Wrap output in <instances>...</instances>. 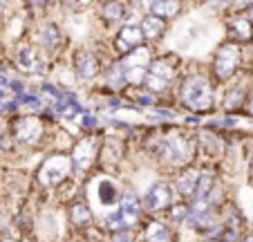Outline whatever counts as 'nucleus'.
<instances>
[{
	"instance_id": "32",
	"label": "nucleus",
	"mask_w": 253,
	"mask_h": 242,
	"mask_svg": "<svg viewBox=\"0 0 253 242\" xmlns=\"http://www.w3.org/2000/svg\"><path fill=\"white\" fill-rule=\"evenodd\" d=\"M0 242H18L16 238H9V236H0Z\"/></svg>"
},
{
	"instance_id": "21",
	"label": "nucleus",
	"mask_w": 253,
	"mask_h": 242,
	"mask_svg": "<svg viewBox=\"0 0 253 242\" xmlns=\"http://www.w3.org/2000/svg\"><path fill=\"white\" fill-rule=\"evenodd\" d=\"M124 155H126V150H124V142H121V139H117V137L103 139V144H101L99 161H101V164H105V168H108V166H117Z\"/></svg>"
},
{
	"instance_id": "10",
	"label": "nucleus",
	"mask_w": 253,
	"mask_h": 242,
	"mask_svg": "<svg viewBox=\"0 0 253 242\" xmlns=\"http://www.w3.org/2000/svg\"><path fill=\"white\" fill-rule=\"evenodd\" d=\"M226 90L220 99V108L222 112L226 114H233V112H242L244 110V103H247V97H249V90H251V76H244L242 70L240 74L235 76L231 83H226Z\"/></svg>"
},
{
	"instance_id": "19",
	"label": "nucleus",
	"mask_w": 253,
	"mask_h": 242,
	"mask_svg": "<svg viewBox=\"0 0 253 242\" xmlns=\"http://www.w3.org/2000/svg\"><path fill=\"white\" fill-rule=\"evenodd\" d=\"M121 189L119 184H117L112 177H101L99 182H96V202H99L101 206H108V209H115L117 204H119L121 199Z\"/></svg>"
},
{
	"instance_id": "3",
	"label": "nucleus",
	"mask_w": 253,
	"mask_h": 242,
	"mask_svg": "<svg viewBox=\"0 0 253 242\" xmlns=\"http://www.w3.org/2000/svg\"><path fill=\"white\" fill-rule=\"evenodd\" d=\"M177 81H179V61L175 56H155L146 72L143 88L164 97L172 90Z\"/></svg>"
},
{
	"instance_id": "14",
	"label": "nucleus",
	"mask_w": 253,
	"mask_h": 242,
	"mask_svg": "<svg viewBox=\"0 0 253 242\" xmlns=\"http://www.w3.org/2000/svg\"><path fill=\"white\" fill-rule=\"evenodd\" d=\"M43 52L36 48V43H18L14 49V65L23 74H34V72L43 70Z\"/></svg>"
},
{
	"instance_id": "24",
	"label": "nucleus",
	"mask_w": 253,
	"mask_h": 242,
	"mask_svg": "<svg viewBox=\"0 0 253 242\" xmlns=\"http://www.w3.org/2000/svg\"><path fill=\"white\" fill-rule=\"evenodd\" d=\"M182 11H184V0H153V5H150V14L159 16V18L168 20V23L179 18Z\"/></svg>"
},
{
	"instance_id": "34",
	"label": "nucleus",
	"mask_w": 253,
	"mask_h": 242,
	"mask_svg": "<svg viewBox=\"0 0 253 242\" xmlns=\"http://www.w3.org/2000/svg\"><path fill=\"white\" fill-rule=\"evenodd\" d=\"M247 16H249V18H251V23H253V5L247 9Z\"/></svg>"
},
{
	"instance_id": "18",
	"label": "nucleus",
	"mask_w": 253,
	"mask_h": 242,
	"mask_svg": "<svg viewBox=\"0 0 253 242\" xmlns=\"http://www.w3.org/2000/svg\"><path fill=\"white\" fill-rule=\"evenodd\" d=\"M215 191H217V177L211 171H200V177H197L195 191L191 195V202H209V204H215Z\"/></svg>"
},
{
	"instance_id": "17",
	"label": "nucleus",
	"mask_w": 253,
	"mask_h": 242,
	"mask_svg": "<svg viewBox=\"0 0 253 242\" xmlns=\"http://www.w3.org/2000/svg\"><path fill=\"white\" fill-rule=\"evenodd\" d=\"M67 220H70V224L74 229L87 231L94 224V213H92L90 204H87L85 199H74L70 204V209H67Z\"/></svg>"
},
{
	"instance_id": "29",
	"label": "nucleus",
	"mask_w": 253,
	"mask_h": 242,
	"mask_svg": "<svg viewBox=\"0 0 253 242\" xmlns=\"http://www.w3.org/2000/svg\"><path fill=\"white\" fill-rule=\"evenodd\" d=\"M110 242H137V238H134L132 229H119V231L112 233Z\"/></svg>"
},
{
	"instance_id": "20",
	"label": "nucleus",
	"mask_w": 253,
	"mask_h": 242,
	"mask_svg": "<svg viewBox=\"0 0 253 242\" xmlns=\"http://www.w3.org/2000/svg\"><path fill=\"white\" fill-rule=\"evenodd\" d=\"M197 150L206 152L211 157H220L224 152V142H222V135H217L215 130H200L197 133Z\"/></svg>"
},
{
	"instance_id": "36",
	"label": "nucleus",
	"mask_w": 253,
	"mask_h": 242,
	"mask_svg": "<svg viewBox=\"0 0 253 242\" xmlns=\"http://www.w3.org/2000/svg\"><path fill=\"white\" fill-rule=\"evenodd\" d=\"M206 242H222L220 238H211V240H206Z\"/></svg>"
},
{
	"instance_id": "26",
	"label": "nucleus",
	"mask_w": 253,
	"mask_h": 242,
	"mask_svg": "<svg viewBox=\"0 0 253 242\" xmlns=\"http://www.w3.org/2000/svg\"><path fill=\"white\" fill-rule=\"evenodd\" d=\"M166 213H168V220H172V222H186L188 213H191V204L188 202H172Z\"/></svg>"
},
{
	"instance_id": "28",
	"label": "nucleus",
	"mask_w": 253,
	"mask_h": 242,
	"mask_svg": "<svg viewBox=\"0 0 253 242\" xmlns=\"http://www.w3.org/2000/svg\"><path fill=\"white\" fill-rule=\"evenodd\" d=\"M202 2H204V5L209 7V9L217 11V14H220V11H224V14H229V9H231V2H233V0H202Z\"/></svg>"
},
{
	"instance_id": "9",
	"label": "nucleus",
	"mask_w": 253,
	"mask_h": 242,
	"mask_svg": "<svg viewBox=\"0 0 253 242\" xmlns=\"http://www.w3.org/2000/svg\"><path fill=\"white\" fill-rule=\"evenodd\" d=\"M34 43L45 56H54L65 48V34H63L61 25L52 18H45L36 25V32H34Z\"/></svg>"
},
{
	"instance_id": "4",
	"label": "nucleus",
	"mask_w": 253,
	"mask_h": 242,
	"mask_svg": "<svg viewBox=\"0 0 253 242\" xmlns=\"http://www.w3.org/2000/svg\"><path fill=\"white\" fill-rule=\"evenodd\" d=\"M9 128H11V139H14V144L20 148L41 146V142H43L45 135H47L43 117L36 112L14 114V117L9 119Z\"/></svg>"
},
{
	"instance_id": "15",
	"label": "nucleus",
	"mask_w": 253,
	"mask_h": 242,
	"mask_svg": "<svg viewBox=\"0 0 253 242\" xmlns=\"http://www.w3.org/2000/svg\"><path fill=\"white\" fill-rule=\"evenodd\" d=\"M224 27H226V38H231V41H235V43L244 45V48L251 43L253 23L247 14H226Z\"/></svg>"
},
{
	"instance_id": "25",
	"label": "nucleus",
	"mask_w": 253,
	"mask_h": 242,
	"mask_svg": "<svg viewBox=\"0 0 253 242\" xmlns=\"http://www.w3.org/2000/svg\"><path fill=\"white\" fill-rule=\"evenodd\" d=\"M143 242H175L172 231L162 220H148L143 227Z\"/></svg>"
},
{
	"instance_id": "30",
	"label": "nucleus",
	"mask_w": 253,
	"mask_h": 242,
	"mask_svg": "<svg viewBox=\"0 0 253 242\" xmlns=\"http://www.w3.org/2000/svg\"><path fill=\"white\" fill-rule=\"evenodd\" d=\"M253 5V0H233L229 14H247V9Z\"/></svg>"
},
{
	"instance_id": "16",
	"label": "nucleus",
	"mask_w": 253,
	"mask_h": 242,
	"mask_svg": "<svg viewBox=\"0 0 253 242\" xmlns=\"http://www.w3.org/2000/svg\"><path fill=\"white\" fill-rule=\"evenodd\" d=\"M139 27H141V32H143V38H146V43L148 45H155V43H159L164 38V34H166V29H168V20H164V18H159V16H155V14H143V16H139Z\"/></svg>"
},
{
	"instance_id": "5",
	"label": "nucleus",
	"mask_w": 253,
	"mask_h": 242,
	"mask_svg": "<svg viewBox=\"0 0 253 242\" xmlns=\"http://www.w3.org/2000/svg\"><path fill=\"white\" fill-rule=\"evenodd\" d=\"M141 213H143V204L141 197L128 191V193L121 195L119 204L105 213L103 218V229H110V231H119V229H134L141 222Z\"/></svg>"
},
{
	"instance_id": "8",
	"label": "nucleus",
	"mask_w": 253,
	"mask_h": 242,
	"mask_svg": "<svg viewBox=\"0 0 253 242\" xmlns=\"http://www.w3.org/2000/svg\"><path fill=\"white\" fill-rule=\"evenodd\" d=\"M72 164L74 171L79 173H87L99 164V155H101V139L94 133L83 135L74 146H72Z\"/></svg>"
},
{
	"instance_id": "23",
	"label": "nucleus",
	"mask_w": 253,
	"mask_h": 242,
	"mask_svg": "<svg viewBox=\"0 0 253 242\" xmlns=\"http://www.w3.org/2000/svg\"><path fill=\"white\" fill-rule=\"evenodd\" d=\"M155 54H153V45H141V48L132 49V52L124 54V56H119L121 65L126 67V70H130V67H148L150 63H153Z\"/></svg>"
},
{
	"instance_id": "1",
	"label": "nucleus",
	"mask_w": 253,
	"mask_h": 242,
	"mask_svg": "<svg viewBox=\"0 0 253 242\" xmlns=\"http://www.w3.org/2000/svg\"><path fill=\"white\" fill-rule=\"evenodd\" d=\"M217 83L213 81L211 72H191L184 74L177 86V101L184 110L193 114H211L220 101H217Z\"/></svg>"
},
{
	"instance_id": "33",
	"label": "nucleus",
	"mask_w": 253,
	"mask_h": 242,
	"mask_svg": "<svg viewBox=\"0 0 253 242\" xmlns=\"http://www.w3.org/2000/svg\"><path fill=\"white\" fill-rule=\"evenodd\" d=\"M5 16V0H0V18Z\"/></svg>"
},
{
	"instance_id": "35",
	"label": "nucleus",
	"mask_w": 253,
	"mask_h": 242,
	"mask_svg": "<svg viewBox=\"0 0 253 242\" xmlns=\"http://www.w3.org/2000/svg\"><path fill=\"white\" fill-rule=\"evenodd\" d=\"M242 242H253V233H251V236H247V238H244Z\"/></svg>"
},
{
	"instance_id": "27",
	"label": "nucleus",
	"mask_w": 253,
	"mask_h": 242,
	"mask_svg": "<svg viewBox=\"0 0 253 242\" xmlns=\"http://www.w3.org/2000/svg\"><path fill=\"white\" fill-rule=\"evenodd\" d=\"M9 142H14V139H11L9 119H7V114L0 112V150H5V148L9 146Z\"/></svg>"
},
{
	"instance_id": "11",
	"label": "nucleus",
	"mask_w": 253,
	"mask_h": 242,
	"mask_svg": "<svg viewBox=\"0 0 253 242\" xmlns=\"http://www.w3.org/2000/svg\"><path fill=\"white\" fill-rule=\"evenodd\" d=\"M141 204H143V211H148L150 215H157V213H166L172 204V189L168 182L164 180H157L146 189L141 197Z\"/></svg>"
},
{
	"instance_id": "12",
	"label": "nucleus",
	"mask_w": 253,
	"mask_h": 242,
	"mask_svg": "<svg viewBox=\"0 0 253 242\" xmlns=\"http://www.w3.org/2000/svg\"><path fill=\"white\" fill-rule=\"evenodd\" d=\"M141 45H146V38H143L139 23H124L112 38V49H115L117 56H124V54L141 48Z\"/></svg>"
},
{
	"instance_id": "13",
	"label": "nucleus",
	"mask_w": 253,
	"mask_h": 242,
	"mask_svg": "<svg viewBox=\"0 0 253 242\" xmlns=\"http://www.w3.org/2000/svg\"><path fill=\"white\" fill-rule=\"evenodd\" d=\"M99 5V18L105 27H121L124 23H130V16H137L130 9L128 0H101Z\"/></svg>"
},
{
	"instance_id": "7",
	"label": "nucleus",
	"mask_w": 253,
	"mask_h": 242,
	"mask_svg": "<svg viewBox=\"0 0 253 242\" xmlns=\"http://www.w3.org/2000/svg\"><path fill=\"white\" fill-rule=\"evenodd\" d=\"M74 171V164H72V155L67 152H52L43 159L39 173H36V180L43 189H56L61 186L67 177Z\"/></svg>"
},
{
	"instance_id": "22",
	"label": "nucleus",
	"mask_w": 253,
	"mask_h": 242,
	"mask_svg": "<svg viewBox=\"0 0 253 242\" xmlns=\"http://www.w3.org/2000/svg\"><path fill=\"white\" fill-rule=\"evenodd\" d=\"M197 177H200V168L197 166H186V168H179L175 177V191L182 197L191 199L193 191H195V184H197Z\"/></svg>"
},
{
	"instance_id": "2",
	"label": "nucleus",
	"mask_w": 253,
	"mask_h": 242,
	"mask_svg": "<svg viewBox=\"0 0 253 242\" xmlns=\"http://www.w3.org/2000/svg\"><path fill=\"white\" fill-rule=\"evenodd\" d=\"M244 45L235 43L231 38H224L213 52V58H211V76L213 81L217 83V88L226 86L235 76L240 74L242 70V63H244Z\"/></svg>"
},
{
	"instance_id": "38",
	"label": "nucleus",
	"mask_w": 253,
	"mask_h": 242,
	"mask_svg": "<svg viewBox=\"0 0 253 242\" xmlns=\"http://www.w3.org/2000/svg\"><path fill=\"white\" fill-rule=\"evenodd\" d=\"M94 2H101V0H94Z\"/></svg>"
},
{
	"instance_id": "6",
	"label": "nucleus",
	"mask_w": 253,
	"mask_h": 242,
	"mask_svg": "<svg viewBox=\"0 0 253 242\" xmlns=\"http://www.w3.org/2000/svg\"><path fill=\"white\" fill-rule=\"evenodd\" d=\"M67 65L72 67V72H74V76H77L79 81L92 83V81H96L101 74H103L108 63L101 58V54L96 52V49L85 48V45H79V48L72 49L70 63H67Z\"/></svg>"
},
{
	"instance_id": "31",
	"label": "nucleus",
	"mask_w": 253,
	"mask_h": 242,
	"mask_svg": "<svg viewBox=\"0 0 253 242\" xmlns=\"http://www.w3.org/2000/svg\"><path fill=\"white\" fill-rule=\"evenodd\" d=\"M247 117H251L253 119V86H251V90H249V97H247V103H244V110H242Z\"/></svg>"
},
{
	"instance_id": "37",
	"label": "nucleus",
	"mask_w": 253,
	"mask_h": 242,
	"mask_svg": "<svg viewBox=\"0 0 253 242\" xmlns=\"http://www.w3.org/2000/svg\"><path fill=\"white\" fill-rule=\"evenodd\" d=\"M249 48H251V49H253V38H251V43H249Z\"/></svg>"
}]
</instances>
